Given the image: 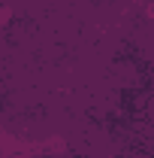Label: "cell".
Returning a JSON list of instances; mask_svg holds the SVG:
<instances>
[{
  "label": "cell",
  "mask_w": 154,
  "mask_h": 158,
  "mask_svg": "<svg viewBox=\"0 0 154 158\" xmlns=\"http://www.w3.org/2000/svg\"><path fill=\"white\" fill-rule=\"evenodd\" d=\"M0 158H3V155H0Z\"/></svg>",
  "instance_id": "cell-2"
},
{
  "label": "cell",
  "mask_w": 154,
  "mask_h": 158,
  "mask_svg": "<svg viewBox=\"0 0 154 158\" xmlns=\"http://www.w3.org/2000/svg\"><path fill=\"white\" fill-rule=\"evenodd\" d=\"M3 6H9V0H0V9H3Z\"/></svg>",
  "instance_id": "cell-1"
}]
</instances>
